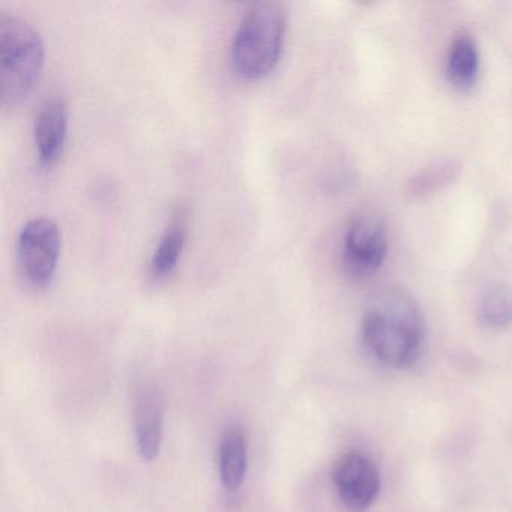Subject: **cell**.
<instances>
[{
    "instance_id": "9",
    "label": "cell",
    "mask_w": 512,
    "mask_h": 512,
    "mask_svg": "<svg viewBox=\"0 0 512 512\" xmlns=\"http://www.w3.org/2000/svg\"><path fill=\"white\" fill-rule=\"evenodd\" d=\"M247 470V439L241 431H226L218 445V472H220L221 484L226 490H239L244 484Z\"/></svg>"
},
{
    "instance_id": "11",
    "label": "cell",
    "mask_w": 512,
    "mask_h": 512,
    "mask_svg": "<svg viewBox=\"0 0 512 512\" xmlns=\"http://www.w3.org/2000/svg\"><path fill=\"white\" fill-rule=\"evenodd\" d=\"M187 238V226L182 218L173 221L161 236L151 259V272L155 278H164L175 269Z\"/></svg>"
},
{
    "instance_id": "13",
    "label": "cell",
    "mask_w": 512,
    "mask_h": 512,
    "mask_svg": "<svg viewBox=\"0 0 512 512\" xmlns=\"http://www.w3.org/2000/svg\"><path fill=\"white\" fill-rule=\"evenodd\" d=\"M457 170L454 163L431 167V169L425 170L410 182V193L413 196H425V194L433 193V191L439 190L443 185L448 184L451 179H454Z\"/></svg>"
},
{
    "instance_id": "8",
    "label": "cell",
    "mask_w": 512,
    "mask_h": 512,
    "mask_svg": "<svg viewBox=\"0 0 512 512\" xmlns=\"http://www.w3.org/2000/svg\"><path fill=\"white\" fill-rule=\"evenodd\" d=\"M68 130V107L64 98L52 95L41 104L34 124V140L41 163L53 164L64 151Z\"/></svg>"
},
{
    "instance_id": "6",
    "label": "cell",
    "mask_w": 512,
    "mask_h": 512,
    "mask_svg": "<svg viewBox=\"0 0 512 512\" xmlns=\"http://www.w3.org/2000/svg\"><path fill=\"white\" fill-rule=\"evenodd\" d=\"M332 479L341 502L349 511H368L379 496V469L364 452L353 451L344 454L335 463Z\"/></svg>"
},
{
    "instance_id": "2",
    "label": "cell",
    "mask_w": 512,
    "mask_h": 512,
    "mask_svg": "<svg viewBox=\"0 0 512 512\" xmlns=\"http://www.w3.org/2000/svg\"><path fill=\"white\" fill-rule=\"evenodd\" d=\"M286 8L281 2L263 0L251 5L242 17L232 43V64L245 79H260L274 70L283 50Z\"/></svg>"
},
{
    "instance_id": "1",
    "label": "cell",
    "mask_w": 512,
    "mask_h": 512,
    "mask_svg": "<svg viewBox=\"0 0 512 512\" xmlns=\"http://www.w3.org/2000/svg\"><path fill=\"white\" fill-rule=\"evenodd\" d=\"M362 337L382 364L413 367L424 352V317L409 293L389 287L365 311Z\"/></svg>"
},
{
    "instance_id": "12",
    "label": "cell",
    "mask_w": 512,
    "mask_h": 512,
    "mask_svg": "<svg viewBox=\"0 0 512 512\" xmlns=\"http://www.w3.org/2000/svg\"><path fill=\"white\" fill-rule=\"evenodd\" d=\"M481 317L491 328H505L512 322V290L494 286L481 301Z\"/></svg>"
},
{
    "instance_id": "3",
    "label": "cell",
    "mask_w": 512,
    "mask_h": 512,
    "mask_svg": "<svg viewBox=\"0 0 512 512\" xmlns=\"http://www.w3.org/2000/svg\"><path fill=\"white\" fill-rule=\"evenodd\" d=\"M43 61L37 29L16 14L0 11V100L5 107L17 106L31 94Z\"/></svg>"
},
{
    "instance_id": "10",
    "label": "cell",
    "mask_w": 512,
    "mask_h": 512,
    "mask_svg": "<svg viewBox=\"0 0 512 512\" xmlns=\"http://www.w3.org/2000/svg\"><path fill=\"white\" fill-rule=\"evenodd\" d=\"M478 71L479 53L475 40L469 34L457 35L452 41L446 64L449 82L455 88L466 91L475 85Z\"/></svg>"
},
{
    "instance_id": "4",
    "label": "cell",
    "mask_w": 512,
    "mask_h": 512,
    "mask_svg": "<svg viewBox=\"0 0 512 512\" xmlns=\"http://www.w3.org/2000/svg\"><path fill=\"white\" fill-rule=\"evenodd\" d=\"M61 233L50 218H32L17 239V263L31 286L46 287L55 275Z\"/></svg>"
},
{
    "instance_id": "7",
    "label": "cell",
    "mask_w": 512,
    "mask_h": 512,
    "mask_svg": "<svg viewBox=\"0 0 512 512\" xmlns=\"http://www.w3.org/2000/svg\"><path fill=\"white\" fill-rule=\"evenodd\" d=\"M134 430L140 457L149 463L157 460L163 446L164 401L155 386L145 385L137 391Z\"/></svg>"
},
{
    "instance_id": "5",
    "label": "cell",
    "mask_w": 512,
    "mask_h": 512,
    "mask_svg": "<svg viewBox=\"0 0 512 512\" xmlns=\"http://www.w3.org/2000/svg\"><path fill=\"white\" fill-rule=\"evenodd\" d=\"M388 256V233L382 221L358 217L350 224L344 238L343 260L355 278L376 274Z\"/></svg>"
}]
</instances>
